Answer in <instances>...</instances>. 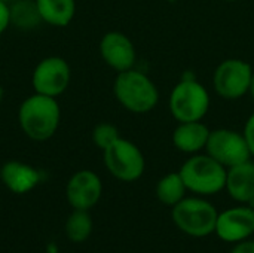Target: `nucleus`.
<instances>
[{
  "label": "nucleus",
  "instance_id": "nucleus-21",
  "mask_svg": "<svg viewBox=\"0 0 254 253\" xmlns=\"http://www.w3.org/2000/svg\"><path fill=\"white\" fill-rule=\"evenodd\" d=\"M247 143H249V148H250V152H252V157H254V112L249 116L246 125H244V131H243Z\"/></svg>",
  "mask_w": 254,
  "mask_h": 253
},
{
  "label": "nucleus",
  "instance_id": "nucleus-2",
  "mask_svg": "<svg viewBox=\"0 0 254 253\" xmlns=\"http://www.w3.org/2000/svg\"><path fill=\"white\" fill-rule=\"evenodd\" d=\"M113 94L121 106L137 115L152 112L159 101V91L155 82L135 69L118 73L113 82Z\"/></svg>",
  "mask_w": 254,
  "mask_h": 253
},
{
  "label": "nucleus",
  "instance_id": "nucleus-1",
  "mask_svg": "<svg viewBox=\"0 0 254 253\" xmlns=\"http://www.w3.org/2000/svg\"><path fill=\"white\" fill-rule=\"evenodd\" d=\"M61 121V109L55 97L34 92L18 109V122L22 133L36 142L51 139Z\"/></svg>",
  "mask_w": 254,
  "mask_h": 253
},
{
  "label": "nucleus",
  "instance_id": "nucleus-14",
  "mask_svg": "<svg viewBox=\"0 0 254 253\" xmlns=\"http://www.w3.org/2000/svg\"><path fill=\"white\" fill-rule=\"evenodd\" d=\"M225 189L240 204L254 201V163L250 160L238 166L229 167L226 173Z\"/></svg>",
  "mask_w": 254,
  "mask_h": 253
},
{
  "label": "nucleus",
  "instance_id": "nucleus-12",
  "mask_svg": "<svg viewBox=\"0 0 254 253\" xmlns=\"http://www.w3.org/2000/svg\"><path fill=\"white\" fill-rule=\"evenodd\" d=\"M100 55L113 70L125 72L134 69L137 51L132 40L121 31H109L100 40Z\"/></svg>",
  "mask_w": 254,
  "mask_h": 253
},
{
  "label": "nucleus",
  "instance_id": "nucleus-3",
  "mask_svg": "<svg viewBox=\"0 0 254 253\" xmlns=\"http://www.w3.org/2000/svg\"><path fill=\"white\" fill-rule=\"evenodd\" d=\"M188 191L207 197L219 194L226 186L228 169L208 154H193L179 170Z\"/></svg>",
  "mask_w": 254,
  "mask_h": 253
},
{
  "label": "nucleus",
  "instance_id": "nucleus-9",
  "mask_svg": "<svg viewBox=\"0 0 254 253\" xmlns=\"http://www.w3.org/2000/svg\"><path fill=\"white\" fill-rule=\"evenodd\" d=\"M70 81H71L70 64L64 58L55 55L40 60L34 67L31 76L34 92L55 97V98L68 88Z\"/></svg>",
  "mask_w": 254,
  "mask_h": 253
},
{
  "label": "nucleus",
  "instance_id": "nucleus-7",
  "mask_svg": "<svg viewBox=\"0 0 254 253\" xmlns=\"http://www.w3.org/2000/svg\"><path fill=\"white\" fill-rule=\"evenodd\" d=\"M254 69L241 58L223 60L213 73V88L225 100H240L249 94Z\"/></svg>",
  "mask_w": 254,
  "mask_h": 253
},
{
  "label": "nucleus",
  "instance_id": "nucleus-16",
  "mask_svg": "<svg viewBox=\"0 0 254 253\" xmlns=\"http://www.w3.org/2000/svg\"><path fill=\"white\" fill-rule=\"evenodd\" d=\"M43 22L54 27L68 25L76 13V0H34Z\"/></svg>",
  "mask_w": 254,
  "mask_h": 253
},
{
  "label": "nucleus",
  "instance_id": "nucleus-23",
  "mask_svg": "<svg viewBox=\"0 0 254 253\" xmlns=\"http://www.w3.org/2000/svg\"><path fill=\"white\" fill-rule=\"evenodd\" d=\"M231 253H254V242L253 240H244L235 245V248L231 251Z\"/></svg>",
  "mask_w": 254,
  "mask_h": 253
},
{
  "label": "nucleus",
  "instance_id": "nucleus-20",
  "mask_svg": "<svg viewBox=\"0 0 254 253\" xmlns=\"http://www.w3.org/2000/svg\"><path fill=\"white\" fill-rule=\"evenodd\" d=\"M119 137H121L119 136V130L113 124H109V122L97 124L94 127V130H92V142L101 151L107 149Z\"/></svg>",
  "mask_w": 254,
  "mask_h": 253
},
{
  "label": "nucleus",
  "instance_id": "nucleus-8",
  "mask_svg": "<svg viewBox=\"0 0 254 253\" xmlns=\"http://www.w3.org/2000/svg\"><path fill=\"white\" fill-rule=\"evenodd\" d=\"M207 154L226 169L246 163L252 158L249 143L243 133L231 128L211 130L207 145Z\"/></svg>",
  "mask_w": 254,
  "mask_h": 253
},
{
  "label": "nucleus",
  "instance_id": "nucleus-15",
  "mask_svg": "<svg viewBox=\"0 0 254 253\" xmlns=\"http://www.w3.org/2000/svg\"><path fill=\"white\" fill-rule=\"evenodd\" d=\"M210 131L211 130L202 121L179 122L173 133V145L183 154H198L199 151L205 149Z\"/></svg>",
  "mask_w": 254,
  "mask_h": 253
},
{
  "label": "nucleus",
  "instance_id": "nucleus-18",
  "mask_svg": "<svg viewBox=\"0 0 254 253\" xmlns=\"http://www.w3.org/2000/svg\"><path fill=\"white\" fill-rule=\"evenodd\" d=\"M10 25L21 30H31L42 21L34 0H13L10 4Z\"/></svg>",
  "mask_w": 254,
  "mask_h": 253
},
{
  "label": "nucleus",
  "instance_id": "nucleus-27",
  "mask_svg": "<svg viewBox=\"0 0 254 253\" xmlns=\"http://www.w3.org/2000/svg\"><path fill=\"white\" fill-rule=\"evenodd\" d=\"M165 1H168V3H176V1H179V0H165Z\"/></svg>",
  "mask_w": 254,
  "mask_h": 253
},
{
  "label": "nucleus",
  "instance_id": "nucleus-17",
  "mask_svg": "<svg viewBox=\"0 0 254 253\" xmlns=\"http://www.w3.org/2000/svg\"><path fill=\"white\" fill-rule=\"evenodd\" d=\"M155 192H156V198L162 204L168 207H174L186 197L188 188L180 173L176 171V173H168L164 177H161L159 182L156 183Z\"/></svg>",
  "mask_w": 254,
  "mask_h": 253
},
{
  "label": "nucleus",
  "instance_id": "nucleus-25",
  "mask_svg": "<svg viewBox=\"0 0 254 253\" xmlns=\"http://www.w3.org/2000/svg\"><path fill=\"white\" fill-rule=\"evenodd\" d=\"M3 97H4V89H3V86L0 85V103H1V100H3Z\"/></svg>",
  "mask_w": 254,
  "mask_h": 253
},
{
  "label": "nucleus",
  "instance_id": "nucleus-10",
  "mask_svg": "<svg viewBox=\"0 0 254 253\" xmlns=\"http://www.w3.org/2000/svg\"><path fill=\"white\" fill-rule=\"evenodd\" d=\"M217 237L226 243H240L254 234V209L241 204L219 213L216 222Z\"/></svg>",
  "mask_w": 254,
  "mask_h": 253
},
{
  "label": "nucleus",
  "instance_id": "nucleus-26",
  "mask_svg": "<svg viewBox=\"0 0 254 253\" xmlns=\"http://www.w3.org/2000/svg\"><path fill=\"white\" fill-rule=\"evenodd\" d=\"M1 1H4V3H7V4H10V3H12L13 0H1Z\"/></svg>",
  "mask_w": 254,
  "mask_h": 253
},
{
  "label": "nucleus",
  "instance_id": "nucleus-28",
  "mask_svg": "<svg viewBox=\"0 0 254 253\" xmlns=\"http://www.w3.org/2000/svg\"><path fill=\"white\" fill-rule=\"evenodd\" d=\"M223 1H237V0H223Z\"/></svg>",
  "mask_w": 254,
  "mask_h": 253
},
{
  "label": "nucleus",
  "instance_id": "nucleus-4",
  "mask_svg": "<svg viewBox=\"0 0 254 253\" xmlns=\"http://www.w3.org/2000/svg\"><path fill=\"white\" fill-rule=\"evenodd\" d=\"M168 106L177 122L202 121L210 110V94L195 78H182L170 94Z\"/></svg>",
  "mask_w": 254,
  "mask_h": 253
},
{
  "label": "nucleus",
  "instance_id": "nucleus-19",
  "mask_svg": "<svg viewBox=\"0 0 254 253\" xmlns=\"http://www.w3.org/2000/svg\"><path fill=\"white\" fill-rule=\"evenodd\" d=\"M92 218L88 210H74L65 221V236L73 243H82L89 239L92 233Z\"/></svg>",
  "mask_w": 254,
  "mask_h": 253
},
{
  "label": "nucleus",
  "instance_id": "nucleus-24",
  "mask_svg": "<svg viewBox=\"0 0 254 253\" xmlns=\"http://www.w3.org/2000/svg\"><path fill=\"white\" fill-rule=\"evenodd\" d=\"M249 94L252 95V98L254 100V72H253V76H252V84H250V89H249Z\"/></svg>",
  "mask_w": 254,
  "mask_h": 253
},
{
  "label": "nucleus",
  "instance_id": "nucleus-13",
  "mask_svg": "<svg viewBox=\"0 0 254 253\" xmlns=\"http://www.w3.org/2000/svg\"><path fill=\"white\" fill-rule=\"evenodd\" d=\"M3 185L13 194H27L40 182V173L30 164L21 161H7L0 169Z\"/></svg>",
  "mask_w": 254,
  "mask_h": 253
},
{
  "label": "nucleus",
  "instance_id": "nucleus-22",
  "mask_svg": "<svg viewBox=\"0 0 254 253\" xmlns=\"http://www.w3.org/2000/svg\"><path fill=\"white\" fill-rule=\"evenodd\" d=\"M9 25H10V7L7 3L0 0V34L6 31Z\"/></svg>",
  "mask_w": 254,
  "mask_h": 253
},
{
  "label": "nucleus",
  "instance_id": "nucleus-6",
  "mask_svg": "<svg viewBox=\"0 0 254 253\" xmlns=\"http://www.w3.org/2000/svg\"><path fill=\"white\" fill-rule=\"evenodd\" d=\"M103 160L109 173L122 182H135L146 170V160L140 148L124 137L103 151Z\"/></svg>",
  "mask_w": 254,
  "mask_h": 253
},
{
  "label": "nucleus",
  "instance_id": "nucleus-11",
  "mask_svg": "<svg viewBox=\"0 0 254 253\" xmlns=\"http://www.w3.org/2000/svg\"><path fill=\"white\" fill-rule=\"evenodd\" d=\"M103 183L92 170L76 171L65 186V197L74 210H89L101 198Z\"/></svg>",
  "mask_w": 254,
  "mask_h": 253
},
{
  "label": "nucleus",
  "instance_id": "nucleus-5",
  "mask_svg": "<svg viewBox=\"0 0 254 253\" xmlns=\"http://www.w3.org/2000/svg\"><path fill=\"white\" fill-rule=\"evenodd\" d=\"M219 212L207 200L190 197L183 198L171 210V218L176 227L185 234L202 239L214 234Z\"/></svg>",
  "mask_w": 254,
  "mask_h": 253
}]
</instances>
